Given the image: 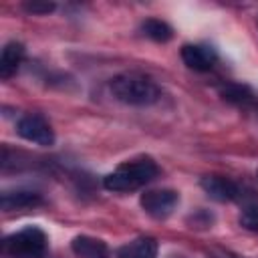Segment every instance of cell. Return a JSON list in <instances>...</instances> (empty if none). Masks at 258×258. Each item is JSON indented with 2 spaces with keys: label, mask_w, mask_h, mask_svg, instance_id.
Instances as JSON below:
<instances>
[{
  "label": "cell",
  "mask_w": 258,
  "mask_h": 258,
  "mask_svg": "<svg viewBox=\"0 0 258 258\" xmlns=\"http://www.w3.org/2000/svg\"><path fill=\"white\" fill-rule=\"evenodd\" d=\"M141 30H143V34H145L147 38H151V40H155V42H167V40H171V36H173L171 26H169L167 22L159 20V18H147V20H143Z\"/></svg>",
  "instance_id": "13"
},
{
  "label": "cell",
  "mask_w": 258,
  "mask_h": 258,
  "mask_svg": "<svg viewBox=\"0 0 258 258\" xmlns=\"http://www.w3.org/2000/svg\"><path fill=\"white\" fill-rule=\"evenodd\" d=\"M157 256V240L151 236H141L125 244L117 258H155Z\"/></svg>",
  "instance_id": "12"
},
{
  "label": "cell",
  "mask_w": 258,
  "mask_h": 258,
  "mask_svg": "<svg viewBox=\"0 0 258 258\" xmlns=\"http://www.w3.org/2000/svg\"><path fill=\"white\" fill-rule=\"evenodd\" d=\"M181 60L185 62L187 69L206 73V71L214 69V64L218 60V52H216V48H212L208 44H183Z\"/></svg>",
  "instance_id": "6"
},
{
  "label": "cell",
  "mask_w": 258,
  "mask_h": 258,
  "mask_svg": "<svg viewBox=\"0 0 258 258\" xmlns=\"http://www.w3.org/2000/svg\"><path fill=\"white\" fill-rule=\"evenodd\" d=\"M238 222H240V226L244 230L258 234V206H248L246 210H242Z\"/></svg>",
  "instance_id": "14"
},
{
  "label": "cell",
  "mask_w": 258,
  "mask_h": 258,
  "mask_svg": "<svg viewBox=\"0 0 258 258\" xmlns=\"http://www.w3.org/2000/svg\"><path fill=\"white\" fill-rule=\"evenodd\" d=\"M4 252L12 258H40L46 252V234L36 226H26L4 238Z\"/></svg>",
  "instance_id": "3"
},
{
  "label": "cell",
  "mask_w": 258,
  "mask_h": 258,
  "mask_svg": "<svg viewBox=\"0 0 258 258\" xmlns=\"http://www.w3.org/2000/svg\"><path fill=\"white\" fill-rule=\"evenodd\" d=\"M54 8H56V4H52V2H26L24 4V10L30 14H50Z\"/></svg>",
  "instance_id": "15"
},
{
  "label": "cell",
  "mask_w": 258,
  "mask_h": 258,
  "mask_svg": "<svg viewBox=\"0 0 258 258\" xmlns=\"http://www.w3.org/2000/svg\"><path fill=\"white\" fill-rule=\"evenodd\" d=\"M177 202H179V196L173 189H149V191H143L139 198V204L145 210V214L157 220L167 218L175 210Z\"/></svg>",
  "instance_id": "5"
},
{
  "label": "cell",
  "mask_w": 258,
  "mask_h": 258,
  "mask_svg": "<svg viewBox=\"0 0 258 258\" xmlns=\"http://www.w3.org/2000/svg\"><path fill=\"white\" fill-rule=\"evenodd\" d=\"M16 133L22 139H26L30 143H36V145H42V147H50L54 143V131H52V127L38 113L22 115L18 119V123H16Z\"/></svg>",
  "instance_id": "4"
},
{
  "label": "cell",
  "mask_w": 258,
  "mask_h": 258,
  "mask_svg": "<svg viewBox=\"0 0 258 258\" xmlns=\"http://www.w3.org/2000/svg\"><path fill=\"white\" fill-rule=\"evenodd\" d=\"M208 258H244V256H238V254H232V252H224V250H216Z\"/></svg>",
  "instance_id": "16"
},
{
  "label": "cell",
  "mask_w": 258,
  "mask_h": 258,
  "mask_svg": "<svg viewBox=\"0 0 258 258\" xmlns=\"http://www.w3.org/2000/svg\"><path fill=\"white\" fill-rule=\"evenodd\" d=\"M22 60H24V46L16 40L6 42L2 48V54H0V77L10 79L18 71Z\"/></svg>",
  "instance_id": "10"
},
{
  "label": "cell",
  "mask_w": 258,
  "mask_h": 258,
  "mask_svg": "<svg viewBox=\"0 0 258 258\" xmlns=\"http://www.w3.org/2000/svg\"><path fill=\"white\" fill-rule=\"evenodd\" d=\"M42 204L40 194L30 191V189H14V191H4L0 198V206L4 212L12 210H24V208H34Z\"/></svg>",
  "instance_id": "9"
},
{
  "label": "cell",
  "mask_w": 258,
  "mask_h": 258,
  "mask_svg": "<svg viewBox=\"0 0 258 258\" xmlns=\"http://www.w3.org/2000/svg\"><path fill=\"white\" fill-rule=\"evenodd\" d=\"M220 97L230 103V105H236V107H254L256 103V95L254 91L248 87V85H242V83H226L220 87Z\"/></svg>",
  "instance_id": "11"
},
{
  "label": "cell",
  "mask_w": 258,
  "mask_h": 258,
  "mask_svg": "<svg viewBox=\"0 0 258 258\" xmlns=\"http://www.w3.org/2000/svg\"><path fill=\"white\" fill-rule=\"evenodd\" d=\"M200 185L216 202H234L240 198V185L222 175H206L202 177Z\"/></svg>",
  "instance_id": "7"
},
{
  "label": "cell",
  "mask_w": 258,
  "mask_h": 258,
  "mask_svg": "<svg viewBox=\"0 0 258 258\" xmlns=\"http://www.w3.org/2000/svg\"><path fill=\"white\" fill-rule=\"evenodd\" d=\"M71 248L77 258H109L107 244L93 236H75Z\"/></svg>",
  "instance_id": "8"
},
{
  "label": "cell",
  "mask_w": 258,
  "mask_h": 258,
  "mask_svg": "<svg viewBox=\"0 0 258 258\" xmlns=\"http://www.w3.org/2000/svg\"><path fill=\"white\" fill-rule=\"evenodd\" d=\"M157 173H159L157 163L149 157H141V159L121 163L115 171L105 175L103 185L109 191H133V189L143 187L151 179H155Z\"/></svg>",
  "instance_id": "2"
},
{
  "label": "cell",
  "mask_w": 258,
  "mask_h": 258,
  "mask_svg": "<svg viewBox=\"0 0 258 258\" xmlns=\"http://www.w3.org/2000/svg\"><path fill=\"white\" fill-rule=\"evenodd\" d=\"M109 89L117 101L131 107H147L157 103L161 97L157 83L141 73H121L111 79Z\"/></svg>",
  "instance_id": "1"
}]
</instances>
